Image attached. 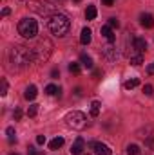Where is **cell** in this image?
I'll use <instances>...</instances> for the list:
<instances>
[{
    "mask_svg": "<svg viewBox=\"0 0 154 155\" xmlns=\"http://www.w3.org/2000/svg\"><path fill=\"white\" fill-rule=\"evenodd\" d=\"M33 60H35L33 51H29L24 45H15L9 51V61H11V65L15 69H26Z\"/></svg>",
    "mask_w": 154,
    "mask_h": 155,
    "instance_id": "obj_1",
    "label": "cell"
},
{
    "mask_svg": "<svg viewBox=\"0 0 154 155\" xmlns=\"http://www.w3.org/2000/svg\"><path fill=\"white\" fill-rule=\"evenodd\" d=\"M69 29H71V20H69L65 15L56 13V15H53V16L49 18V31H51L53 35H56V36H65V35L69 33Z\"/></svg>",
    "mask_w": 154,
    "mask_h": 155,
    "instance_id": "obj_2",
    "label": "cell"
},
{
    "mask_svg": "<svg viewBox=\"0 0 154 155\" xmlns=\"http://www.w3.org/2000/svg\"><path fill=\"white\" fill-rule=\"evenodd\" d=\"M31 51H33V54H35V61L44 63V61H47L49 56L53 54V43H51L49 38H42V40L37 41V45H35Z\"/></svg>",
    "mask_w": 154,
    "mask_h": 155,
    "instance_id": "obj_3",
    "label": "cell"
},
{
    "mask_svg": "<svg viewBox=\"0 0 154 155\" xmlns=\"http://www.w3.org/2000/svg\"><path fill=\"white\" fill-rule=\"evenodd\" d=\"M18 33L24 38H35L38 35V24L33 18H22L18 22Z\"/></svg>",
    "mask_w": 154,
    "mask_h": 155,
    "instance_id": "obj_4",
    "label": "cell"
},
{
    "mask_svg": "<svg viewBox=\"0 0 154 155\" xmlns=\"http://www.w3.org/2000/svg\"><path fill=\"white\" fill-rule=\"evenodd\" d=\"M29 7L35 11V13H38L42 16H53V15H56L54 11V5L51 4V2H47V0H31V4H29Z\"/></svg>",
    "mask_w": 154,
    "mask_h": 155,
    "instance_id": "obj_5",
    "label": "cell"
},
{
    "mask_svg": "<svg viewBox=\"0 0 154 155\" xmlns=\"http://www.w3.org/2000/svg\"><path fill=\"white\" fill-rule=\"evenodd\" d=\"M65 123H67V126L69 128H73V130H83L85 128V124H87V119L85 116L82 114V112H69L67 116H65Z\"/></svg>",
    "mask_w": 154,
    "mask_h": 155,
    "instance_id": "obj_6",
    "label": "cell"
},
{
    "mask_svg": "<svg viewBox=\"0 0 154 155\" xmlns=\"http://www.w3.org/2000/svg\"><path fill=\"white\" fill-rule=\"evenodd\" d=\"M103 56H105L109 61H116V58H118V51H116V47L113 45V41H111L109 45L103 47Z\"/></svg>",
    "mask_w": 154,
    "mask_h": 155,
    "instance_id": "obj_7",
    "label": "cell"
},
{
    "mask_svg": "<svg viewBox=\"0 0 154 155\" xmlns=\"http://www.w3.org/2000/svg\"><path fill=\"white\" fill-rule=\"evenodd\" d=\"M83 148H85V141L82 139V137H76V141L73 143V146H71V153L73 155H80L83 152Z\"/></svg>",
    "mask_w": 154,
    "mask_h": 155,
    "instance_id": "obj_8",
    "label": "cell"
},
{
    "mask_svg": "<svg viewBox=\"0 0 154 155\" xmlns=\"http://www.w3.org/2000/svg\"><path fill=\"white\" fill-rule=\"evenodd\" d=\"M93 150H94V153H96V155H111V153H113V152H111V148H109L107 144H103V143H96Z\"/></svg>",
    "mask_w": 154,
    "mask_h": 155,
    "instance_id": "obj_9",
    "label": "cell"
},
{
    "mask_svg": "<svg viewBox=\"0 0 154 155\" xmlns=\"http://www.w3.org/2000/svg\"><path fill=\"white\" fill-rule=\"evenodd\" d=\"M140 24L145 29H151V27H154V16L152 15H142L140 16Z\"/></svg>",
    "mask_w": 154,
    "mask_h": 155,
    "instance_id": "obj_10",
    "label": "cell"
},
{
    "mask_svg": "<svg viewBox=\"0 0 154 155\" xmlns=\"http://www.w3.org/2000/svg\"><path fill=\"white\" fill-rule=\"evenodd\" d=\"M37 94H38V92H37V87H35V85H29V87L26 88V92H24V97H26L27 101H33V99L37 97Z\"/></svg>",
    "mask_w": 154,
    "mask_h": 155,
    "instance_id": "obj_11",
    "label": "cell"
},
{
    "mask_svg": "<svg viewBox=\"0 0 154 155\" xmlns=\"http://www.w3.org/2000/svg\"><path fill=\"white\" fill-rule=\"evenodd\" d=\"M80 41H82L83 45H89V43H91V29H89V27H83V29H82Z\"/></svg>",
    "mask_w": 154,
    "mask_h": 155,
    "instance_id": "obj_12",
    "label": "cell"
},
{
    "mask_svg": "<svg viewBox=\"0 0 154 155\" xmlns=\"http://www.w3.org/2000/svg\"><path fill=\"white\" fill-rule=\"evenodd\" d=\"M102 36H103V38H107L109 41H114V33H113V27L103 25V27H102Z\"/></svg>",
    "mask_w": 154,
    "mask_h": 155,
    "instance_id": "obj_13",
    "label": "cell"
},
{
    "mask_svg": "<svg viewBox=\"0 0 154 155\" xmlns=\"http://www.w3.org/2000/svg\"><path fill=\"white\" fill-rule=\"evenodd\" d=\"M64 146V137H54L51 143H49V150H58Z\"/></svg>",
    "mask_w": 154,
    "mask_h": 155,
    "instance_id": "obj_14",
    "label": "cell"
},
{
    "mask_svg": "<svg viewBox=\"0 0 154 155\" xmlns=\"http://www.w3.org/2000/svg\"><path fill=\"white\" fill-rule=\"evenodd\" d=\"M96 15H98L96 7H94V5H87V9H85V18H87V20H94Z\"/></svg>",
    "mask_w": 154,
    "mask_h": 155,
    "instance_id": "obj_15",
    "label": "cell"
},
{
    "mask_svg": "<svg viewBox=\"0 0 154 155\" xmlns=\"http://www.w3.org/2000/svg\"><path fill=\"white\" fill-rule=\"evenodd\" d=\"M80 61H82V65H83V67H87V69H93V58H91V56H87V54H82V56H80Z\"/></svg>",
    "mask_w": 154,
    "mask_h": 155,
    "instance_id": "obj_16",
    "label": "cell"
},
{
    "mask_svg": "<svg viewBox=\"0 0 154 155\" xmlns=\"http://www.w3.org/2000/svg\"><path fill=\"white\" fill-rule=\"evenodd\" d=\"M140 85V79L138 78H131V79H127L125 83H123V87L127 88V90H131V88H134V87H138Z\"/></svg>",
    "mask_w": 154,
    "mask_h": 155,
    "instance_id": "obj_17",
    "label": "cell"
},
{
    "mask_svg": "<svg viewBox=\"0 0 154 155\" xmlns=\"http://www.w3.org/2000/svg\"><path fill=\"white\" fill-rule=\"evenodd\" d=\"M100 107H102L100 101H93V103H91V116L93 117H98V114H100Z\"/></svg>",
    "mask_w": 154,
    "mask_h": 155,
    "instance_id": "obj_18",
    "label": "cell"
},
{
    "mask_svg": "<svg viewBox=\"0 0 154 155\" xmlns=\"http://www.w3.org/2000/svg\"><path fill=\"white\" fill-rule=\"evenodd\" d=\"M129 60H131V65H134V67H138V65L143 63V56H142V54H134V56H131Z\"/></svg>",
    "mask_w": 154,
    "mask_h": 155,
    "instance_id": "obj_19",
    "label": "cell"
},
{
    "mask_svg": "<svg viewBox=\"0 0 154 155\" xmlns=\"http://www.w3.org/2000/svg\"><path fill=\"white\" fill-rule=\"evenodd\" d=\"M45 94L47 96H54V94H60V88L56 85H47L45 87Z\"/></svg>",
    "mask_w": 154,
    "mask_h": 155,
    "instance_id": "obj_20",
    "label": "cell"
},
{
    "mask_svg": "<svg viewBox=\"0 0 154 155\" xmlns=\"http://www.w3.org/2000/svg\"><path fill=\"white\" fill-rule=\"evenodd\" d=\"M5 134H7L9 143H16V137H15V128H13V126H9V128L5 130Z\"/></svg>",
    "mask_w": 154,
    "mask_h": 155,
    "instance_id": "obj_21",
    "label": "cell"
},
{
    "mask_svg": "<svg viewBox=\"0 0 154 155\" xmlns=\"http://www.w3.org/2000/svg\"><path fill=\"white\" fill-rule=\"evenodd\" d=\"M127 153L129 155H138L140 153V146H136V144H129V146H127Z\"/></svg>",
    "mask_w": 154,
    "mask_h": 155,
    "instance_id": "obj_22",
    "label": "cell"
},
{
    "mask_svg": "<svg viewBox=\"0 0 154 155\" xmlns=\"http://www.w3.org/2000/svg\"><path fill=\"white\" fill-rule=\"evenodd\" d=\"M38 114V105H31L29 108H27V116L29 117H35Z\"/></svg>",
    "mask_w": 154,
    "mask_h": 155,
    "instance_id": "obj_23",
    "label": "cell"
},
{
    "mask_svg": "<svg viewBox=\"0 0 154 155\" xmlns=\"http://www.w3.org/2000/svg\"><path fill=\"white\" fill-rule=\"evenodd\" d=\"M69 71H71L73 74H80V65H78V63H71V65H69Z\"/></svg>",
    "mask_w": 154,
    "mask_h": 155,
    "instance_id": "obj_24",
    "label": "cell"
},
{
    "mask_svg": "<svg viewBox=\"0 0 154 155\" xmlns=\"http://www.w3.org/2000/svg\"><path fill=\"white\" fill-rule=\"evenodd\" d=\"M143 92H145V96H152V92H154L152 85H145L143 87Z\"/></svg>",
    "mask_w": 154,
    "mask_h": 155,
    "instance_id": "obj_25",
    "label": "cell"
},
{
    "mask_svg": "<svg viewBox=\"0 0 154 155\" xmlns=\"http://www.w3.org/2000/svg\"><path fill=\"white\" fill-rule=\"evenodd\" d=\"M27 155H44V152H38V150H35L33 146H29V148H27Z\"/></svg>",
    "mask_w": 154,
    "mask_h": 155,
    "instance_id": "obj_26",
    "label": "cell"
},
{
    "mask_svg": "<svg viewBox=\"0 0 154 155\" xmlns=\"http://www.w3.org/2000/svg\"><path fill=\"white\" fill-rule=\"evenodd\" d=\"M0 94H2V96L7 94V81H5V79H2V90H0Z\"/></svg>",
    "mask_w": 154,
    "mask_h": 155,
    "instance_id": "obj_27",
    "label": "cell"
},
{
    "mask_svg": "<svg viewBox=\"0 0 154 155\" xmlns=\"http://www.w3.org/2000/svg\"><path fill=\"white\" fill-rule=\"evenodd\" d=\"M13 117H15V121H18V119L22 117V110H20V108H15V112H13Z\"/></svg>",
    "mask_w": 154,
    "mask_h": 155,
    "instance_id": "obj_28",
    "label": "cell"
},
{
    "mask_svg": "<svg viewBox=\"0 0 154 155\" xmlns=\"http://www.w3.org/2000/svg\"><path fill=\"white\" fill-rule=\"evenodd\" d=\"M118 25H120V22L116 18H109V27H118Z\"/></svg>",
    "mask_w": 154,
    "mask_h": 155,
    "instance_id": "obj_29",
    "label": "cell"
},
{
    "mask_svg": "<svg viewBox=\"0 0 154 155\" xmlns=\"http://www.w3.org/2000/svg\"><path fill=\"white\" fill-rule=\"evenodd\" d=\"M51 78H54V79L60 78V71H58V69H53V71H51Z\"/></svg>",
    "mask_w": 154,
    "mask_h": 155,
    "instance_id": "obj_30",
    "label": "cell"
},
{
    "mask_svg": "<svg viewBox=\"0 0 154 155\" xmlns=\"http://www.w3.org/2000/svg\"><path fill=\"white\" fill-rule=\"evenodd\" d=\"M37 143L38 144H45V135H38L37 137Z\"/></svg>",
    "mask_w": 154,
    "mask_h": 155,
    "instance_id": "obj_31",
    "label": "cell"
},
{
    "mask_svg": "<svg viewBox=\"0 0 154 155\" xmlns=\"http://www.w3.org/2000/svg\"><path fill=\"white\" fill-rule=\"evenodd\" d=\"M9 13H11V9H9V7H4V9H2V16H7Z\"/></svg>",
    "mask_w": 154,
    "mask_h": 155,
    "instance_id": "obj_32",
    "label": "cell"
},
{
    "mask_svg": "<svg viewBox=\"0 0 154 155\" xmlns=\"http://www.w3.org/2000/svg\"><path fill=\"white\" fill-rule=\"evenodd\" d=\"M147 144H149L151 148H154V139H152V137H149V139H147Z\"/></svg>",
    "mask_w": 154,
    "mask_h": 155,
    "instance_id": "obj_33",
    "label": "cell"
},
{
    "mask_svg": "<svg viewBox=\"0 0 154 155\" xmlns=\"http://www.w3.org/2000/svg\"><path fill=\"white\" fill-rule=\"evenodd\" d=\"M102 2H103L105 5H113V4H114V0H102Z\"/></svg>",
    "mask_w": 154,
    "mask_h": 155,
    "instance_id": "obj_34",
    "label": "cell"
},
{
    "mask_svg": "<svg viewBox=\"0 0 154 155\" xmlns=\"http://www.w3.org/2000/svg\"><path fill=\"white\" fill-rule=\"evenodd\" d=\"M93 76H94V78H100V76H102V71H94V72H93Z\"/></svg>",
    "mask_w": 154,
    "mask_h": 155,
    "instance_id": "obj_35",
    "label": "cell"
},
{
    "mask_svg": "<svg viewBox=\"0 0 154 155\" xmlns=\"http://www.w3.org/2000/svg\"><path fill=\"white\" fill-rule=\"evenodd\" d=\"M11 155H18V153H11Z\"/></svg>",
    "mask_w": 154,
    "mask_h": 155,
    "instance_id": "obj_36",
    "label": "cell"
},
{
    "mask_svg": "<svg viewBox=\"0 0 154 155\" xmlns=\"http://www.w3.org/2000/svg\"><path fill=\"white\" fill-rule=\"evenodd\" d=\"M75 2H80V0H75Z\"/></svg>",
    "mask_w": 154,
    "mask_h": 155,
    "instance_id": "obj_37",
    "label": "cell"
},
{
    "mask_svg": "<svg viewBox=\"0 0 154 155\" xmlns=\"http://www.w3.org/2000/svg\"><path fill=\"white\" fill-rule=\"evenodd\" d=\"M152 69H154V63H152Z\"/></svg>",
    "mask_w": 154,
    "mask_h": 155,
    "instance_id": "obj_38",
    "label": "cell"
},
{
    "mask_svg": "<svg viewBox=\"0 0 154 155\" xmlns=\"http://www.w3.org/2000/svg\"><path fill=\"white\" fill-rule=\"evenodd\" d=\"M60 2H62V0H60Z\"/></svg>",
    "mask_w": 154,
    "mask_h": 155,
    "instance_id": "obj_39",
    "label": "cell"
}]
</instances>
